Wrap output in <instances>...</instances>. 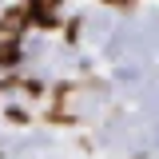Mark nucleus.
<instances>
[{
  "label": "nucleus",
  "instance_id": "obj_4",
  "mask_svg": "<svg viewBox=\"0 0 159 159\" xmlns=\"http://www.w3.org/2000/svg\"><path fill=\"white\" fill-rule=\"evenodd\" d=\"M107 4H127V0H107Z\"/></svg>",
  "mask_w": 159,
  "mask_h": 159
},
{
  "label": "nucleus",
  "instance_id": "obj_2",
  "mask_svg": "<svg viewBox=\"0 0 159 159\" xmlns=\"http://www.w3.org/2000/svg\"><path fill=\"white\" fill-rule=\"evenodd\" d=\"M20 60V44L16 40H0V68H12Z\"/></svg>",
  "mask_w": 159,
  "mask_h": 159
},
{
  "label": "nucleus",
  "instance_id": "obj_1",
  "mask_svg": "<svg viewBox=\"0 0 159 159\" xmlns=\"http://www.w3.org/2000/svg\"><path fill=\"white\" fill-rule=\"evenodd\" d=\"M24 24H28V8H8L0 16V40H16Z\"/></svg>",
  "mask_w": 159,
  "mask_h": 159
},
{
  "label": "nucleus",
  "instance_id": "obj_3",
  "mask_svg": "<svg viewBox=\"0 0 159 159\" xmlns=\"http://www.w3.org/2000/svg\"><path fill=\"white\" fill-rule=\"evenodd\" d=\"M56 4H60V0H32V4H28V16H36V20H52Z\"/></svg>",
  "mask_w": 159,
  "mask_h": 159
}]
</instances>
